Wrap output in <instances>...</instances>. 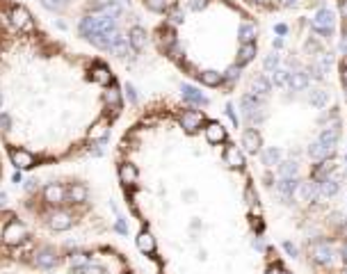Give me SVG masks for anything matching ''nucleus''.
<instances>
[{
  "mask_svg": "<svg viewBox=\"0 0 347 274\" xmlns=\"http://www.w3.org/2000/svg\"><path fill=\"white\" fill-rule=\"evenodd\" d=\"M121 114L100 55L71 50L23 0H0V142L16 172L100 153Z\"/></svg>",
  "mask_w": 347,
  "mask_h": 274,
  "instance_id": "obj_1",
  "label": "nucleus"
},
{
  "mask_svg": "<svg viewBox=\"0 0 347 274\" xmlns=\"http://www.w3.org/2000/svg\"><path fill=\"white\" fill-rule=\"evenodd\" d=\"M37 5L55 16L78 14L76 30L80 39L99 50L114 53L121 60L133 55L128 39L119 30V21L128 14L133 0H35Z\"/></svg>",
  "mask_w": 347,
  "mask_h": 274,
  "instance_id": "obj_2",
  "label": "nucleus"
},
{
  "mask_svg": "<svg viewBox=\"0 0 347 274\" xmlns=\"http://www.w3.org/2000/svg\"><path fill=\"white\" fill-rule=\"evenodd\" d=\"M135 2L142 7V9H144V12L162 16V14H165L169 7H174L176 2H181V0H135Z\"/></svg>",
  "mask_w": 347,
  "mask_h": 274,
  "instance_id": "obj_3",
  "label": "nucleus"
},
{
  "mask_svg": "<svg viewBox=\"0 0 347 274\" xmlns=\"http://www.w3.org/2000/svg\"><path fill=\"white\" fill-rule=\"evenodd\" d=\"M331 25H334V12L324 7L313 18V28H318V30H331Z\"/></svg>",
  "mask_w": 347,
  "mask_h": 274,
  "instance_id": "obj_4",
  "label": "nucleus"
},
{
  "mask_svg": "<svg viewBox=\"0 0 347 274\" xmlns=\"http://www.w3.org/2000/svg\"><path fill=\"white\" fill-rule=\"evenodd\" d=\"M242 146L249 151V153H256V151L260 149V135L253 128H249V131L242 133Z\"/></svg>",
  "mask_w": 347,
  "mask_h": 274,
  "instance_id": "obj_5",
  "label": "nucleus"
},
{
  "mask_svg": "<svg viewBox=\"0 0 347 274\" xmlns=\"http://www.w3.org/2000/svg\"><path fill=\"white\" fill-rule=\"evenodd\" d=\"M324 101H327V94H324V91H313V94H311V103H313V105H324Z\"/></svg>",
  "mask_w": 347,
  "mask_h": 274,
  "instance_id": "obj_6",
  "label": "nucleus"
},
{
  "mask_svg": "<svg viewBox=\"0 0 347 274\" xmlns=\"http://www.w3.org/2000/svg\"><path fill=\"white\" fill-rule=\"evenodd\" d=\"M341 14L347 18V0H343V2H341Z\"/></svg>",
  "mask_w": 347,
  "mask_h": 274,
  "instance_id": "obj_7",
  "label": "nucleus"
},
{
  "mask_svg": "<svg viewBox=\"0 0 347 274\" xmlns=\"http://www.w3.org/2000/svg\"><path fill=\"white\" fill-rule=\"evenodd\" d=\"M343 80H345V85H347V66H343Z\"/></svg>",
  "mask_w": 347,
  "mask_h": 274,
  "instance_id": "obj_8",
  "label": "nucleus"
},
{
  "mask_svg": "<svg viewBox=\"0 0 347 274\" xmlns=\"http://www.w3.org/2000/svg\"><path fill=\"white\" fill-rule=\"evenodd\" d=\"M126 274H130V272H126Z\"/></svg>",
  "mask_w": 347,
  "mask_h": 274,
  "instance_id": "obj_9",
  "label": "nucleus"
}]
</instances>
